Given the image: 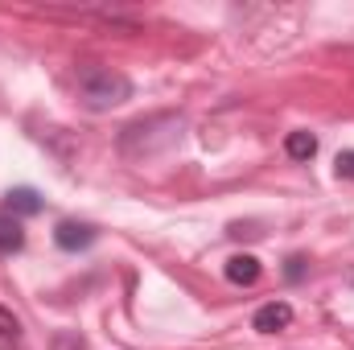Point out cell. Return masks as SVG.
Wrapping results in <instances>:
<instances>
[{
	"instance_id": "cell-1",
	"label": "cell",
	"mask_w": 354,
	"mask_h": 350,
	"mask_svg": "<svg viewBox=\"0 0 354 350\" xmlns=\"http://www.w3.org/2000/svg\"><path fill=\"white\" fill-rule=\"evenodd\" d=\"M75 91H79V99L87 103L91 111H107V107H120L124 99H132L128 75H120V71H111V66H99V62L79 66Z\"/></svg>"
},
{
	"instance_id": "cell-2",
	"label": "cell",
	"mask_w": 354,
	"mask_h": 350,
	"mask_svg": "<svg viewBox=\"0 0 354 350\" xmlns=\"http://www.w3.org/2000/svg\"><path fill=\"white\" fill-rule=\"evenodd\" d=\"M54 243L62 248V252H83L95 243V227L91 223H58V231H54Z\"/></svg>"
},
{
	"instance_id": "cell-3",
	"label": "cell",
	"mask_w": 354,
	"mask_h": 350,
	"mask_svg": "<svg viewBox=\"0 0 354 350\" xmlns=\"http://www.w3.org/2000/svg\"><path fill=\"white\" fill-rule=\"evenodd\" d=\"M288 322H292V305H284V301H268L264 309L256 313L252 326H256L260 334H276V330H284Z\"/></svg>"
},
{
	"instance_id": "cell-4",
	"label": "cell",
	"mask_w": 354,
	"mask_h": 350,
	"mask_svg": "<svg viewBox=\"0 0 354 350\" xmlns=\"http://www.w3.org/2000/svg\"><path fill=\"white\" fill-rule=\"evenodd\" d=\"M4 210H8L12 219H17V214H37V210H41V194L29 190V185L8 190V194H4Z\"/></svg>"
},
{
	"instance_id": "cell-5",
	"label": "cell",
	"mask_w": 354,
	"mask_h": 350,
	"mask_svg": "<svg viewBox=\"0 0 354 350\" xmlns=\"http://www.w3.org/2000/svg\"><path fill=\"white\" fill-rule=\"evenodd\" d=\"M227 280L231 284H256L260 280V260L256 256H231L227 260Z\"/></svg>"
},
{
	"instance_id": "cell-6",
	"label": "cell",
	"mask_w": 354,
	"mask_h": 350,
	"mask_svg": "<svg viewBox=\"0 0 354 350\" xmlns=\"http://www.w3.org/2000/svg\"><path fill=\"white\" fill-rule=\"evenodd\" d=\"M284 153H288L292 161H309V157L317 153V136H313V132H288Z\"/></svg>"
},
{
	"instance_id": "cell-7",
	"label": "cell",
	"mask_w": 354,
	"mask_h": 350,
	"mask_svg": "<svg viewBox=\"0 0 354 350\" xmlns=\"http://www.w3.org/2000/svg\"><path fill=\"white\" fill-rule=\"evenodd\" d=\"M21 243H25V231H21V223H17L12 214H0V256H8V252H21Z\"/></svg>"
},
{
	"instance_id": "cell-8",
	"label": "cell",
	"mask_w": 354,
	"mask_h": 350,
	"mask_svg": "<svg viewBox=\"0 0 354 350\" xmlns=\"http://www.w3.org/2000/svg\"><path fill=\"white\" fill-rule=\"evenodd\" d=\"M21 347V322L0 305V350H17Z\"/></svg>"
},
{
	"instance_id": "cell-9",
	"label": "cell",
	"mask_w": 354,
	"mask_h": 350,
	"mask_svg": "<svg viewBox=\"0 0 354 350\" xmlns=\"http://www.w3.org/2000/svg\"><path fill=\"white\" fill-rule=\"evenodd\" d=\"M334 165H338V177L354 181V149H351V153H338V161H334Z\"/></svg>"
},
{
	"instance_id": "cell-10",
	"label": "cell",
	"mask_w": 354,
	"mask_h": 350,
	"mask_svg": "<svg viewBox=\"0 0 354 350\" xmlns=\"http://www.w3.org/2000/svg\"><path fill=\"white\" fill-rule=\"evenodd\" d=\"M301 264H305V260H288V280H297V276H301Z\"/></svg>"
}]
</instances>
